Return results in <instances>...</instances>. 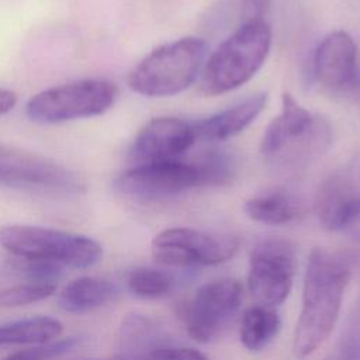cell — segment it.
Returning <instances> with one entry per match:
<instances>
[{"label": "cell", "instance_id": "obj_1", "mask_svg": "<svg viewBox=\"0 0 360 360\" xmlns=\"http://www.w3.org/2000/svg\"><path fill=\"white\" fill-rule=\"evenodd\" d=\"M353 264L354 255L350 250L322 246L311 250L304 274L302 307L292 339L298 357L314 353L333 330Z\"/></svg>", "mask_w": 360, "mask_h": 360}, {"label": "cell", "instance_id": "obj_2", "mask_svg": "<svg viewBox=\"0 0 360 360\" xmlns=\"http://www.w3.org/2000/svg\"><path fill=\"white\" fill-rule=\"evenodd\" d=\"M328 120L311 114L291 94L281 96V111L267 125L260 141V153L284 166H301L316 159L330 145Z\"/></svg>", "mask_w": 360, "mask_h": 360}, {"label": "cell", "instance_id": "obj_3", "mask_svg": "<svg viewBox=\"0 0 360 360\" xmlns=\"http://www.w3.org/2000/svg\"><path fill=\"white\" fill-rule=\"evenodd\" d=\"M270 48L271 28L267 21L243 22L202 66L200 91L217 96L240 87L263 66Z\"/></svg>", "mask_w": 360, "mask_h": 360}, {"label": "cell", "instance_id": "obj_4", "mask_svg": "<svg viewBox=\"0 0 360 360\" xmlns=\"http://www.w3.org/2000/svg\"><path fill=\"white\" fill-rule=\"evenodd\" d=\"M205 41L184 37L158 46L128 75V86L146 97H167L186 90L204 66Z\"/></svg>", "mask_w": 360, "mask_h": 360}, {"label": "cell", "instance_id": "obj_5", "mask_svg": "<svg viewBox=\"0 0 360 360\" xmlns=\"http://www.w3.org/2000/svg\"><path fill=\"white\" fill-rule=\"evenodd\" d=\"M0 246L21 260L87 269L103 257L101 245L86 235L37 225L0 226Z\"/></svg>", "mask_w": 360, "mask_h": 360}, {"label": "cell", "instance_id": "obj_6", "mask_svg": "<svg viewBox=\"0 0 360 360\" xmlns=\"http://www.w3.org/2000/svg\"><path fill=\"white\" fill-rule=\"evenodd\" d=\"M117 96L118 89L111 80L83 79L37 93L27 101L25 112L35 122L59 124L104 114Z\"/></svg>", "mask_w": 360, "mask_h": 360}, {"label": "cell", "instance_id": "obj_7", "mask_svg": "<svg viewBox=\"0 0 360 360\" xmlns=\"http://www.w3.org/2000/svg\"><path fill=\"white\" fill-rule=\"evenodd\" d=\"M236 249L238 242L232 236L183 226L162 231L150 245L156 263L181 269L224 263L235 255Z\"/></svg>", "mask_w": 360, "mask_h": 360}, {"label": "cell", "instance_id": "obj_8", "mask_svg": "<svg viewBox=\"0 0 360 360\" xmlns=\"http://www.w3.org/2000/svg\"><path fill=\"white\" fill-rule=\"evenodd\" d=\"M297 267L295 246L281 236H267L252 249L248 285L263 305H278L290 294Z\"/></svg>", "mask_w": 360, "mask_h": 360}, {"label": "cell", "instance_id": "obj_9", "mask_svg": "<svg viewBox=\"0 0 360 360\" xmlns=\"http://www.w3.org/2000/svg\"><path fill=\"white\" fill-rule=\"evenodd\" d=\"M114 187L131 200L158 202L198 187V179L194 166L188 162H150L134 165L120 173L114 180Z\"/></svg>", "mask_w": 360, "mask_h": 360}, {"label": "cell", "instance_id": "obj_10", "mask_svg": "<svg viewBox=\"0 0 360 360\" xmlns=\"http://www.w3.org/2000/svg\"><path fill=\"white\" fill-rule=\"evenodd\" d=\"M242 297L243 288L235 278L202 284L181 311L187 333L202 343L215 339L239 309Z\"/></svg>", "mask_w": 360, "mask_h": 360}, {"label": "cell", "instance_id": "obj_11", "mask_svg": "<svg viewBox=\"0 0 360 360\" xmlns=\"http://www.w3.org/2000/svg\"><path fill=\"white\" fill-rule=\"evenodd\" d=\"M0 186L65 193L82 188L77 176L65 166L41 155L1 143Z\"/></svg>", "mask_w": 360, "mask_h": 360}, {"label": "cell", "instance_id": "obj_12", "mask_svg": "<svg viewBox=\"0 0 360 360\" xmlns=\"http://www.w3.org/2000/svg\"><path fill=\"white\" fill-rule=\"evenodd\" d=\"M195 141L193 122L174 117H159L139 129L129 149V156L135 165L180 160V156Z\"/></svg>", "mask_w": 360, "mask_h": 360}, {"label": "cell", "instance_id": "obj_13", "mask_svg": "<svg viewBox=\"0 0 360 360\" xmlns=\"http://www.w3.org/2000/svg\"><path fill=\"white\" fill-rule=\"evenodd\" d=\"M315 79L330 90L352 86L357 76V46L345 31L328 34L314 55Z\"/></svg>", "mask_w": 360, "mask_h": 360}, {"label": "cell", "instance_id": "obj_14", "mask_svg": "<svg viewBox=\"0 0 360 360\" xmlns=\"http://www.w3.org/2000/svg\"><path fill=\"white\" fill-rule=\"evenodd\" d=\"M360 200L353 180L345 173L329 174L318 187L314 210L318 221L329 231L345 229Z\"/></svg>", "mask_w": 360, "mask_h": 360}, {"label": "cell", "instance_id": "obj_15", "mask_svg": "<svg viewBox=\"0 0 360 360\" xmlns=\"http://www.w3.org/2000/svg\"><path fill=\"white\" fill-rule=\"evenodd\" d=\"M266 103L267 93H255L205 120L193 122L195 138L210 142L232 138L257 118Z\"/></svg>", "mask_w": 360, "mask_h": 360}, {"label": "cell", "instance_id": "obj_16", "mask_svg": "<svg viewBox=\"0 0 360 360\" xmlns=\"http://www.w3.org/2000/svg\"><path fill=\"white\" fill-rule=\"evenodd\" d=\"M165 332L150 318L128 314L118 332V353L115 360H146L158 347L165 346Z\"/></svg>", "mask_w": 360, "mask_h": 360}, {"label": "cell", "instance_id": "obj_17", "mask_svg": "<svg viewBox=\"0 0 360 360\" xmlns=\"http://www.w3.org/2000/svg\"><path fill=\"white\" fill-rule=\"evenodd\" d=\"M246 215L262 224L283 225L298 219L305 205L300 197L287 190H274L249 198L243 207Z\"/></svg>", "mask_w": 360, "mask_h": 360}, {"label": "cell", "instance_id": "obj_18", "mask_svg": "<svg viewBox=\"0 0 360 360\" xmlns=\"http://www.w3.org/2000/svg\"><path fill=\"white\" fill-rule=\"evenodd\" d=\"M117 287L104 278L79 277L62 288L58 295L59 307L70 314H83L110 302Z\"/></svg>", "mask_w": 360, "mask_h": 360}, {"label": "cell", "instance_id": "obj_19", "mask_svg": "<svg viewBox=\"0 0 360 360\" xmlns=\"http://www.w3.org/2000/svg\"><path fill=\"white\" fill-rule=\"evenodd\" d=\"M63 325L59 319L45 315L30 316L0 325V346L44 345L59 338Z\"/></svg>", "mask_w": 360, "mask_h": 360}, {"label": "cell", "instance_id": "obj_20", "mask_svg": "<svg viewBox=\"0 0 360 360\" xmlns=\"http://www.w3.org/2000/svg\"><path fill=\"white\" fill-rule=\"evenodd\" d=\"M280 326V316L274 309L266 305L250 307L242 316L240 342L248 350H262L277 336Z\"/></svg>", "mask_w": 360, "mask_h": 360}, {"label": "cell", "instance_id": "obj_21", "mask_svg": "<svg viewBox=\"0 0 360 360\" xmlns=\"http://www.w3.org/2000/svg\"><path fill=\"white\" fill-rule=\"evenodd\" d=\"M191 165L197 172L198 187L224 186L232 180L236 172L235 159L222 149L205 150Z\"/></svg>", "mask_w": 360, "mask_h": 360}, {"label": "cell", "instance_id": "obj_22", "mask_svg": "<svg viewBox=\"0 0 360 360\" xmlns=\"http://www.w3.org/2000/svg\"><path fill=\"white\" fill-rule=\"evenodd\" d=\"M127 285L132 294L141 298H159L170 292L172 277L156 269L138 267L127 277Z\"/></svg>", "mask_w": 360, "mask_h": 360}, {"label": "cell", "instance_id": "obj_23", "mask_svg": "<svg viewBox=\"0 0 360 360\" xmlns=\"http://www.w3.org/2000/svg\"><path fill=\"white\" fill-rule=\"evenodd\" d=\"M56 291V283L51 281H32L21 283L0 291V307H21L28 305L44 298H48Z\"/></svg>", "mask_w": 360, "mask_h": 360}, {"label": "cell", "instance_id": "obj_24", "mask_svg": "<svg viewBox=\"0 0 360 360\" xmlns=\"http://www.w3.org/2000/svg\"><path fill=\"white\" fill-rule=\"evenodd\" d=\"M146 360H208L201 352L191 347L162 346L153 350Z\"/></svg>", "mask_w": 360, "mask_h": 360}, {"label": "cell", "instance_id": "obj_25", "mask_svg": "<svg viewBox=\"0 0 360 360\" xmlns=\"http://www.w3.org/2000/svg\"><path fill=\"white\" fill-rule=\"evenodd\" d=\"M271 0H242L243 22L266 21Z\"/></svg>", "mask_w": 360, "mask_h": 360}, {"label": "cell", "instance_id": "obj_26", "mask_svg": "<svg viewBox=\"0 0 360 360\" xmlns=\"http://www.w3.org/2000/svg\"><path fill=\"white\" fill-rule=\"evenodd\" d=\"M51 357H53V356L51 353L49 345L45 343V346L14 352V353L8 354L4 360H48Z\"/></svg>", "mask_w": 360, "mask_h": 360}, {"label": "cell", "instance_id": "obj_27", "mask_svg": "<svg viewBox=\"0 0 360 360\" xmlns=\"http://www.w3.org/2000/svg\"><path fill=\"white\" fill-rule=\"evenodd\" d=\"M17 101H18V97L14 91L0 87V115L10 112L15 107Z\"/></svg>", "mask_w": 360, "mask_h": 360}, {"label": "cell", "instance_id": "obj_28", "mask_svg": "<svg viewBox=\"0 0 360 360\" xmlns=\"http://www.w3.org/2000/svg\"><path fill=\"white\" fill-rule=\"evenodd\" d=\"M345 229L349 231L350 233H353L354 236L360 238V200H359V202H357V205H356V208L353 211V215L349 219V222H347Z\"/></svg>", "mask_w": 360, "mask_h": 360}]
</instances>
